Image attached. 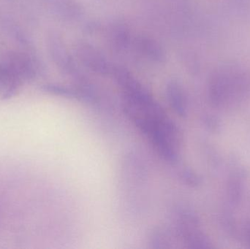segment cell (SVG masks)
Returning <instances> with one entry per match:
<instances>
[{
  "instance_id": "cell-4",
  "label": "cell",
  "mask_w": 250,
  "mask_h": 249,
  "mask_svg": "<svg viewBox=\"0 0 250 249\" xmlns=\"http://www.w3.org/2000/svg\"><path fill=\"white\" fill-rule=\"evenodd\" d=\"M77 55L83 64L95 73L107 75L112 70L105 57L90 44L79 43L77 47Z\"/></svg>"
},
{
  "instance_id": "cell-8",
  "label": "cell",
  "mask_w": 250,
  "mask_h": 249,
  "mask_svg": "<svg viewBox=\"0 0 250 249\" xmlns=\"http://www.w3.org/2000/svg\"><path fill=\"white\" fill-rule=\"evenodd\" d=\"M172 244H174L171 233L162 228L153 231L150 238L151 247L155 249L172 248Z\"/></svg>"
},
{
  "instance_id": "cell-11",
  "label": "cell",
  "mask_w": 250,
  "mask_h": 249,
  "mask_svg": "<svg viewBox=\"0 0 250 249\" xmlns=\"http://www.w3.org/2000/svg\"><path fill=\"white\" fill-rule=\"evenodd\" d=\"M245 238H246L247 243L248 245L250 247V224L246 228V230H245Z\"/></svg>"
},
{
  "instance_id": "cell-2",
  "label": "cell",
  "mask_w": 250,
  "mask_h": 249,
  "mask_svg": "<svg viewBox=\"0 0 250 249\" xmlns=\"http://www.w3.org/2000/svg\"><path fill=\"white\" fill-rule=\"evenodd\" d=\"M33 61L26 54H9L0 62V98L10 99L20 92L25 82L35 77Z\"/></svg>"
},
{
  "instance_id": "cell-9",
  "label": "cell",
  "mask_w": 250,
  "mask_h": 249,
  "mask_svg": "<svg viewBox=\"0 0 250 249\" xmlns=\"http://www.w3.org/2000/svg\"><path fill=\"white\" fill-rule=\"evenodd\" d=\"M42 89L47 93L57 95V96H64V97L75 98L79 95L76 91L72 90V89L64 87V86H59V85H44Z\"/></svg>"
},
{
  "instance_id": "cell-10",
  "label": "cell",
  "mask_w": 250,
  "mask_h": 249,
  "mask_svg": "<svg viewBox=\"0 0 250 249\" xmlns=\"http://www.w3.org/2000/svg\"><path fill=\"white\" fill-rule=\"evenodd\" d=\"M183 178L186 183L191 186H197L200 184V178L196 174L192 171L187 170L183 172Z\"/></svg>"
},
{
  "instance_id": "cell-6",
  "label": "cell",
  "mask_w": 250,
  "mask_h": 249,
  "mask_svg": "<svg viewBox=\"0 0 250 249\" xmlns=\"http://www.w3.org/2000/svg\"><path fill=\"white\" fill-rule=\"evenodd\" d=\"M135 48L144 57L151 61L160 62L164 60L163 48L158 42L146 37H140L135 41Z\"/></svg>"
},
{
  "instance_id": "cell-1",
  "label": "cell",
  "mask_w": 250,
  "mask_h": 249,
  "mask_svg": "<svg viewBox=\"0 0 250 249\" xmlns=\"http://www.w3.org/2000/svg\"><path fill=\"white\" fill-rule=\"evenodd\" d=\"M210 103L216 108L237 105L250 98V73L239 63L227 62L215 69L208 82Z\"/></svg>"
},
{
  "instance_id": "cell-3",
  "label": "cell",
  "mask_w": 250,
  "mask_h": 249,
  "mask_svg": "<svg viewBox=\"0 0 250 249\" xmlns=\"http://www.w3.org/2000/svg\"><path fill=\"white\" fill-rule=\"evenodd\" d=\"M178 232L189 248H211V242L201 230L199 220L192 212L185 211L179 215Z\"/></svg>"
},
{
  "instance_id": "cell-5",
  "label": "cell",
  "mask_w": 250,
  "mask_h": 249,
  "mask_svg": "<svg viewBox=\"0 0 250 249\" xmlns=\"http://www.w3.org/2000/svg\"><path fill=\"white\" fill-rule=\"evenodd\" d=\"M166 95L173 111L180 117L186 116L188 114L186 96L180 85L174 80L170 81L166 87Z\"/></svg>"
},
{
  "instance_id": "cell-7",
  "label": "cell",
  "mask_w": 250,
  "mask_h": 249,
  "mask_svg": "<svg viewBox=\"0 0 250 249\" xmlns=\"http://www.w3.org/2000/svg\"><path fill=\"white\" fill-rule=\"evenodd\" d=\"M243 194V176L237 172L230 177L228 184V197L230 204L233 207H236L242 201Z\"/></svg>"
}]
</instances>
